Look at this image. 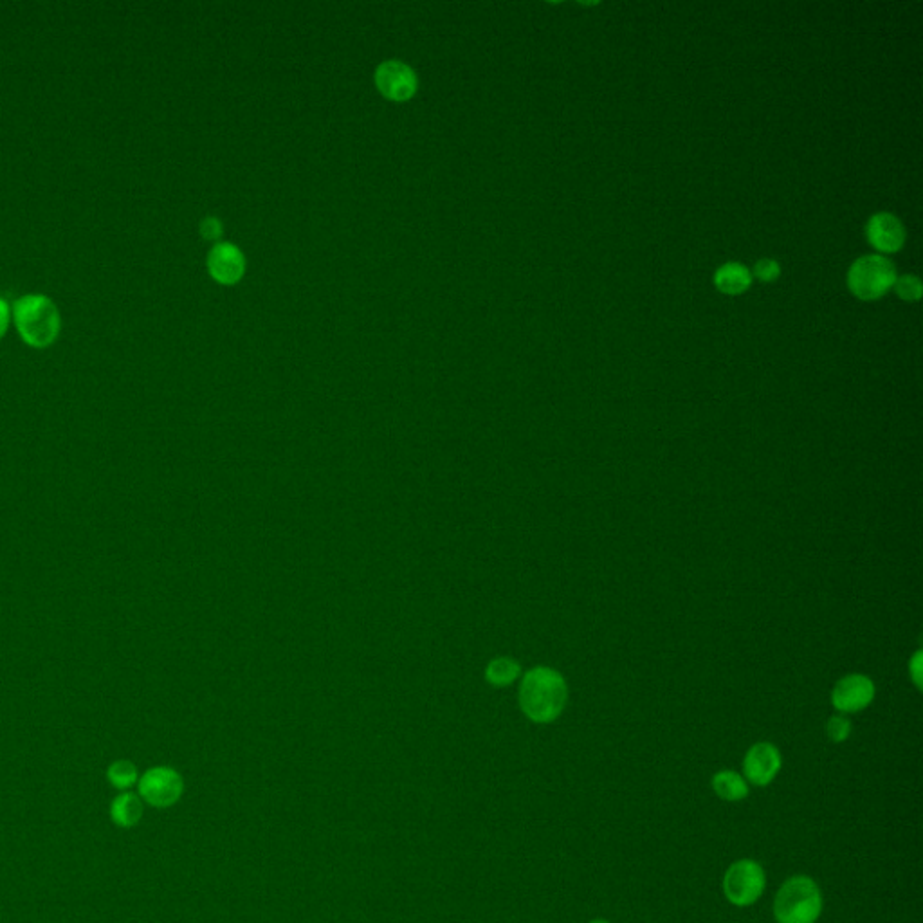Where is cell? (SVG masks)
Segmentation results:
<instances>
[{
    "instance_id": "obj_10",
    "label": "cell",
    "mask_w": 923,
    "mask_h": 923,
    "mask_svg": "<svg viewBox=\"0 0 923 923\" xmlns=\"http://www.w3.org/2000/svg\"><path fill=\"white\" fill-rule=\"evenodd\" d=\"M866 237L880 253H896L905 244L904 224L891 213H875L866 224Z\"/></svg>"
},
{
    "instance_id": "obj_20",
    "label": "cell",
    "mask_w": 923,
    "mask_h": 923,
    "mask_svg": "<svg viewBox=\"0 0 923 923\" xmlns=\"http://www.w3.org/2000/svg\"><path fill=\"white\" fill-rule=\"evenodd\" d=\"M201 233L202 237L208 238V240L219 238L220 233H222V226H220L219 220L208 217V219L204 220L201 224Z\"/></svg>"
},
{
    "instance_id": "obj_16",
    "label": "cell",
    "mask_w": 923,
    "mask_h": 923,
    "mask_svg": "<svg viewBox=\"0 0 923 923\" xmlns=\"http://www.w3.org/2000/svg\"><path fill=\"white\" fill-rule=\"evenodd\" d=\"M107 779L110 785L119 790H127L130 786L136 785L139 781L138 768L127 759L114 761L107 770Z\"/></svg>"
},
{
    "instance_id": "obj_22",
    "label": "cell",
    "mask_w": 923,
    "mask_h": 923,
    "mask_svg": "<svg viewBox=\"0 0 923 923\" xmlns=\"http://www.w3.org/2000/svg\"><path fill=\"white\" fill-rule=\"evenodd\" d=\"M909 669H911V675H913L914 684L920 687V684H922V653H920V651L914 655L913 660H911V664H909Z\"/></svg>"
},
{
    "instance_id": "obj_15",
    "label": "cell",
    "mask_w": 923,
    "mask_h": 923,
    "mask_svg": "<svg viewBox=\"0 0 923 923\" xmlns=\"http://www.w3.org/2000/svg\"><path fill=\"white\" fill-rule=\"evenodd\" d=\"M520 664L512 658H494L493 662L485 669L487 682L494 687L511 686L516 678L520 677Z\"/></svg>"
},
{
    "instance_id": "obj_3",
    "label": "cell",
    "mask_w": 923,
    "mask_h": 923,
    "mask_svg": "<svg viewBox=\"0 0 923 923\" xmlns=\"http://www.w3.org/2000/svg\"><path fill=\"white\" fill-rule=\"evenodd\" d=\"M823 913V895L815 880L797 875L786 880L774 900L777 923H815Z\"/></svg>"
},
{
    "instance_id": "obj_2",
    "label": "cell",
    "mask_w": 923,
    "mask_h": 923,
    "mask_svg": "<svg viewBox=\"0 0 923 923\" xmlns=\"http://www.w3.org/2000/svg\"><path fill=\"white\" fill-rule=\"evenodd\" d=\"M11 318L15 321L20 338L33 348L51 347L62 327L58 307L44 294L22 296L13 305Z\"/></svg>"
},
{
    "instance_id": "obj_18",
    "label": "cell",
    "mask_w": 923,
    "mask_h": 923,
    "mask_svg": "<svg viewBox=\"0 0 923 923\" xmlns=\"http://www.w3.org/2000/svg\"><path fill=\"white\" fill-rule=\"evenodd\" d=\"M826 734L835 743L848 740V736L851 734L850 720L844 718V716H832L826 723Z\"/></svg>"
},
{
    "instance_id": "obj_11",
    "label": "cell",
    "mask_w": 923,
    "mask_h": 923,
    "mask_svg": "<svg viewBox=\"0 0 923 923\" xmlns=\"http://www.w3.org/2000/svg\"><path fill=\"white\" fill-rule=\"evenodd\" d=\"M208 269L211 278L219 284H237L246 271V258L238 247L229 242L217 244L208 255Z\"/></svg>"
},
{
    "instance_id": "obj_7",
    "label": "cell",
    "mask_w": 923,
    "mask_h": 923,
    "mask_svg": "<svg viewBox=\"0 0 923 923\" xmlns=\"http://www.w3.org/2000/svg\"><path fill=\"white\" fill-rule=\"evenodd\" d=\"M375 85L386 100L408 101L415 96L419 80L412 67L390 60L377 67Z\"/></svg>"
},
{
    "instance_id": "obj_6",
    "label": "cell",
    "mask_w": 923,
    "mask_h": 923,
    "mask_svg": "<svg viewBox=\"0 0 923 923\" xmlns=\"http://www.w3.org/2000/svg\"><path fill=\"white\" fill-rule=\"evenodd\" d=\"M139 797L154 808H170L183 797L184 781L172 767H154L139 777Z\"/></svg>"
},
{
    "instance_id": "obj_19",
    "label": "cell",
    "mask_w": 923,
    "mask_h": 923,
    "mask_svg": "<svg viewBox=\"0 0 923 923\" xmlns=\"http://www.w3.org/2000/svg\"><path fill=\"white\" fill-rule=\"evenodd\" d=\"M754 276L763 284H772L781 276V266L772 258H763L754 266Z\"/></svg>"
},
{
    "instance_id": "obj_17",
    "label": "cell",
    "mask_w": 923,
    "mask_h": 923,
    "mask_svg": "<svg viewBox=\"0 0 923 923\" xmlns=\"http://www.w3.org/2000/svg\"><path fill=\"white\" fill-rule=\"evenodd\" d=\"M893 289L904 302H918L922 298V282L913 275L896 276Z\"/></svg>"
},
{
    "instance_id": "obj_14",
    "label": "cell",
    "mask_w": 923,
    "mask_h": 923,
    "mask_svg": "<svg viewBox=\"0 0 923 923\" xmlns=\"http://www.w3.org/2000/svg\"><path fill=\"white\" fill-rule=\"evenodd\" d=\"M713 790L716 796L722 797L723 801H731V803H736L749 796L747 781L732 770H722L714 774Z\"/></svg>"
},
{
    "instance_id": "obj_21",
    "label": "cell",
    "mask_w": 923,
    "mask_h": 923,
    "mask_svg": "<svg viewBox=\"0 0 923 923\" xmlns=\"http://www.w3.org/2000/svg\"><path fill=\"white\" fill-rule=\"evenodd\" d=\"M11 321V307L8 305L6 300L0 298V338H4V334L8 332V327H10Z\"/></svg>"
},
{
    "instance_id": "obj_23",
    "label": "cell",
    "mask_w": 923,
    "mask_h": 923,
    "mask_svg": "<svg viewBox=\"0 0 923 923\" xmlns=\"http://www.w3.org/2000/svg\"><path fill=\"white\" fill-rule=\"evenodd\" d=\"M590 923H610V922H606V920H594V922H590Z\"/></svg>"
},
{
    "instance_id": "obj_4",
    "label": "cell",
    "mask_w": 923,
    "mask_h": 923,
    "mask_svg": "<svg viewBox=\"0 0 923 923\" xmlns=\"http://www.w3.org/2000/svg\"><path fill=\"white\" fill-rule=\"evenodd\" d=\"M896 280V269L891 260L884 256H860L853 262L848 273V287L851 293L864 302H875L886 296Z\"/></svg>"
},
{
    "instance_id": "obj_1",
    "label": "cell",
    "mask_w": 923,
    "mask_h": 923,
    "mask_svg": "<svg viewBox=\"0 0 923 923\" xmlns=\"http://www.w3.org/2000/svg\"><path fill=\"white\" fill-rule=\"evenodd\" d=\"M567 700V682L556 669L540 666L527 671L521 680V711L532 722L550 723L558 720Z\"/></svg>"
},
{
    "instance_id": "obj_5",
    "label": "cell",
    "mask_w": 923,
    "mask_h": 923,
    "mask_svg": "<svg viewBox=\"0 0 923 923\" xmlns=\"http://www.w3.org/2000/svg\"><path fill=\"white\" fill-rule=\"evenodd\" d=\"M767 886V875L756 860L734 862L723 877V893L731 904L747 907L758 902Z\"/></svg>"
},
{
    "instance_id": "obj_12",
    "label": "cell",
    "mask_w": 923,
    "mask_h": 923,
    "mask_svg": "<svg viewBox=\"0 0 923 923\" xmlns=\"http://www.w3.org/2000/svg\"><path fill=\"white\" fill-rule=\"evenodd\" d=\"M752 284V275L749 267L738 264V262H729L723 264L716 273H714V285L716 289L729 296H738L749 289Z\"/></svg>"
},
{
    "instance_id": "obj_9",
    "label": "cell",
    "mask_w": 923,
    "mask_h": 923,
    "mask_svg": "<svg viewBox=\"0 0 923 923\" xmlns=\"http://www.w3.org/2000/svg\"><path fill=\"white\" fill-rule=\"evenodd\" d=\"M875 698V686L864 675H848L833 687L832 704L841 713H859Z\"/></svg>"
},
{
    "instance_id": "obj_8",
    "label": "cell",
    "mask_w": 923,
    "mask_h": 923,
    "mask_svg": "<svg viewBox=\"0 0 923 923\" xmlns=\"http://www.w3.org/2000/svg\"><path fill=\"white\" fill-rule=\"evenodd\" d=\"M781 763L783 759L777 747L767 741L756 743L743 759L745 779L756 786L770 785L781 770Z\"/></svg>"
},
{
    "instance_id": "obj_13",
    "label": "cell",
    "mask_w": 923,
    "mask_h": 923,
    "mask_svg": "<svg viewBox=\"0 0 923 923\" xmlns=\"http://www.w3.org/2000/svg\"><path fill=\"white\" fill-rule=\"evenodd\" d=\"M143 814H145L143 799L130 792L119 794L110 805V817L114 824H118L121 828L138 826L143 819Z\"/></svg>"
}]
</instances>
